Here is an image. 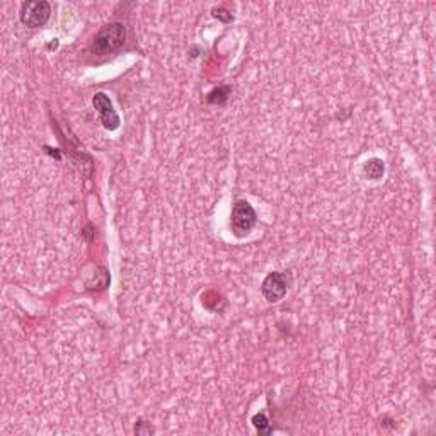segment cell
Masks as SVG:
<instances>
[{
  "mask_svg": "<svg viewBox=\"0 0 436 436\" xmlns=\"http://www.w3.org/2000/svg\"><path fill=\"white\" fill-rule=\"evenodd\" d=\"M125 26L119 24V22H111V24H106L99 29V33L96 34L91 45V52L99 57L113 55L125 43Z\"/></svg>",
  "mask_w": 436,
  "mask_h": 436,
  "instance_id": "6da1fadb",
  "label": "cell"
},
{
  "mask_svg": "<svg viewBox=\"0 0 436 436\" xmlns=\"http://www.w3.org/2000/svg\"><path fill=\"white\" fill-rule=\"evenodd\" d=\"M288 280L283 273H271L262 281V295L268 302H278L287 295Z\"/></svg>",
  "mask_w": 436,
  "mask_h": 436,
  "instance_id": "277c9868",
  "label": "cell"
},
{
  "mask_svg": "<svg viewBox=\"0 0 436 436\" xmlns=\"http://www.w3.org/2000/svg\"><path fill=\"white\" fill-rule=\"evenodd\" d=\"M256 211L248 202H237L232 208V232L237 237L248 235L256 225Z\"/></svg>",
  "mask_w": 436,
  "mask_h": 436,
  "instance_id": "7a4b0ae2",
  "label": "cell"
},
{
  "mask_svg": "<svg viewBox=\"0 0 436 436\" xmlns=\"http://www.w3.org/2000/svg\"><path fill=\"white\" fill-rule=\"evenodd\" d=\"M253 423H254V426L257 428V431H260L261 435H269V433H271V426H269L268 419H266L264 414L254 416Z\"/></svg>",
  "mask_w": 436,
  "mask_h": 436,
  "instance_id": "ba28073f",
  "label": "cell"
},
{
  "mask_svg": "<svg viewBox=\"0 0 436 436\" xmlns=\"http://www.w3.org/2000/svg\"><path fill=\"white\" fill-rule=\"evenodd\" d=\"M50 14H52V7L45 0L43 2H24L21 6L19 17L22 24L28 28H41L50 19Z\"/></svg>",
  "mask_w": 436,
  "mask_h": 436,
  "instance_id": "3957f363",
  "label": "cell"
},
{
  "mask_svg": "<svg viewBox=\"0 0 436 436\" xmlns=\"http://www.w3.org/2000/svg\"><path fill=\"white\" fill-rule=\"evenodd\" d=\"M384 162L380 159H370L365 164V174L370 177V179H380L384 176Z\"/></svg>",
  "mask_w": 436,
  "mask_h": 436,
  "instance_id": "8992f818",
  "label": "cell"
},
{
  "mask_svg": "<svg viewBox=\"0 0 436 436\" xmlns=\"http://www.w3.org/2000/svg\"><path fill=\"white\" fill-rule=\"evenodd\" d=\"M92 104H94V107L98 110V113L101 114L104 128L111 131L116 130L119 126V116L116 111H114L113 103L110 101V98H107L104 92H98V94L94 96V99H92Z\"/></svg>",
  "mask_w": 436,
  "mask_h": 436,
  "instance_id": "5b68a950",
  "label": "cell"
},
{
  "mask_svg": "<svg viewBox=\"0 0 436 436\" xmlns=\"http://www.w3.org/2000/svg\"><path fill=\"white\" fill-rule=\"evenodd\" d=\"M230 94V89L229 87H218L215 89V91H211L210 94H208L206 101L210 104H223L227 101V98H229Z\"/></svg>",
  "mask_w": 436,
  "mask_h": 436,
  "instance_id": "52a82bcc",
  "label": "cell"
},
{
  "mask_svg": "<svg viewBox=\"0 0 436 436\" xmlns=\"http://www.w3.org/2000/svg\"><path fill=\"white\" fill-rule=\"evenodd\" d=\"M213 15H215V17L222 19V21H225V22L232 21V15L227 13L225 9H215V10H213Z\"/></svg>",
  "mask_w": 436,
  "mask_h": 436,
  "instance_id": "9c48e42d",
  "label": "cell"
}]
</instances>
